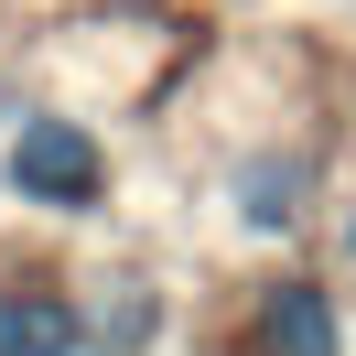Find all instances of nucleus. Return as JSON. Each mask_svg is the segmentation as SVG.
<instances>
[{
  "label": "nucleus",
  "instance_id": "obj_1",
  "mask_svg": "<svg viewBox=\"0 0 356 356\" xmlns=\"http://www.w3.org/2000/svg\"><path fill=\"white\" fill-rule=\"evenodd\" d=\"M11 184H22V205H97L108 162H97V140L76 130V119H22V140H11Z\"/></svg>",
  "mask_w": 356,
  "mask_h": 356
},
{
  "label": "nucleus",
  "instance_id": "obj_5",
  "mask_svg": "<svg viewBox=\"0 0 356 356\" xmlns=\"http://www.w3.org/2000/svg\"><path fill=\"white\" fill-rule=\"evenodd\" d=\"M97 334H108V346H140V334H152V302H140V291H130V302H119V313H108V324H97Z\"/></svg>",
  "mask_w": 356,
  "mask_h": 356
},
{
  "label": "nucleus",
  "instance_id": "obj_2",
  "mask_svg": "<svg viewBox=\"0 0 356 356\" xmlns=\"http://www.w3.org/2000/svg\"><path fill=\"white\" fill-rule=\"evenodd\" d=\"M248 356H346L334 291H324V281H270L259 313H248Z\"/></svg>",
  "mask_w": 356,
  "mask_h": 356
},
{
  "label": "nucleus",
  "instance_id": "obj_6",
  "mask_svg": "<svg viewBox=\"0 0 356 356\" xmlns=\"http://www.w3.org/2000/svg\"><path fill=\"white\" fill-rule=\"evenodd\" d=\"M346 248H356V216H346Z\"/></svg>",
  "mask_w": 356,
  "mask_h": 356
},
{
  "label": "nucleus",
  "instance_id": "obj_4",
  "mask_svg": "<svg viewBox=\"0 0 356 356\" xmlns=\"http://www.w3.org/2000/svg\"><path fill=\"white\" fill-rule=\"evenodd\" d=\"M302 162H291V152H259V162H238V216L248 227H291V216H302Z\"/></svg>",
  "mask_w": 356,
  "mask_h": 356
},
{
  "label": "nucleus",
  "instance_id": "obj_3",
  "mask_svg": "<svg viewBox=\"0 0 356 356\" xmlns=\"http://www.w3.org/2000/svg\"><path fill=\"white\" fill-rule=\"evenodd\" d=\"M76 302L65 291H0V356H76Z\"/></svg>",
  "mask_w": 356,
  "mask_h": 356
}]
</instances>
